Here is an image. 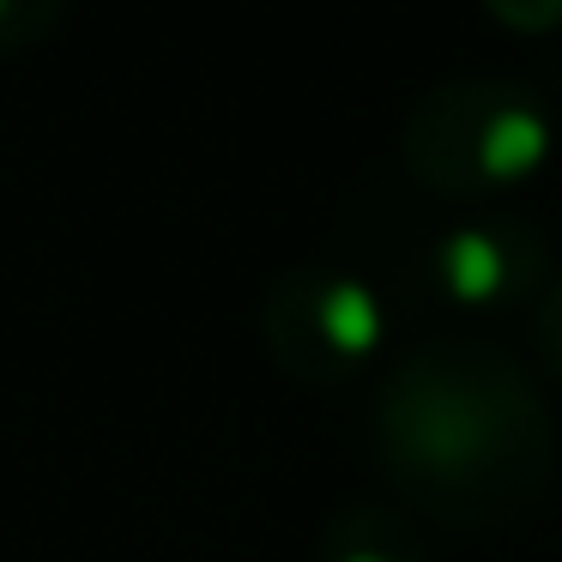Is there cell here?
<instances>
[{"label":"cell","instance_id":"6da1fadb","mask_svg":"<svg viewBox=\"0 0 562 562\" xmlns=\"http://www.w3.org/2000/svg\"><path fill=\"white\" fill-rule=\"evenodd\" d=\"M375 429L393 484L453 526H502L526 514L557 465L538 381L477 339L405 357L381 387Z\"/></svg>","mask_w":562,"mask_h":562},{"label":"cell","instance_id":"7a4b0ae2","mask_svg":"<svg viewBox=\"0 0 562 562\" xmlns=\"http://www.w3.org/2000/svg\"><path fill=\"white\" fill-rule=\"evenodd\" d=\"M550 122L514 79H453L429 91L412 115L405 158L436 194H496L544 164Z\"/></svg>","mask_w":562,"mask_h":562},{"label":"cell","instance_id":"3957f363","mask_svg":"<svg viewBox=\"0 0 562 562\" xmlns=\"http://www.w3.org/2000/svg\"><path fill=\"white\" fill-rule=\"evenodd\" d=\"M544 236L514 212H472L460 224H441L424 248V279L448 303L465 308H514L544 284Z\"/></svg>","mask_w":562,"mask_h":562},{"label":"cell","instance_id":"277c9868","mask_svg":"<svg viewBox=\"0 0 562 562\" xmlns=\"http://www.w3.org/2000/svg\"><path fill=\"white\" fill-rule=\"evenodd\" d=\"M296 321H303L296 357H308L315 369H351L381 339L375 296L351 279H303L296 284Z\"/></svg>","mask_w":562,"mask_h":562},{"label":"cell","instance_id":"5b68a950","mask_svg":"<svg viewBox=\"0 0 562 562\" xmlns=\"http://www.w3.org/2000/svg\"><path fill=\"white\" fill-rule=\"evenodd\" d=\"M327 562H417V544L393 514L357 508V514H345V520L333 526Z\"/></svg>","mask_w":562,"mask_h":562},{"label":"cell","instance_id":"8992f818","mask_svg":"<svg viewBox=\"0 0 562 562\" xmlns=\"http://www.w3.org/2000/svg\"><path fill=\"white\" fill-rule=\"evenodd\" d=\"M490 13L514 31H550L562 25V0H490Z\"/></svg>","mask_w":562,"mask_h":562},{"label":"cell","instance_id":"52a82bcc","mask_svg":"<svg viewBox=\"0 0 562 562\" xmlns=\"http://www.w3.org/2000/svg\"><path fill=\"white\" fill-rule=\"evenodd\" d=\"M538 351L562 369V272L544 284V296H538Z\"/></svg>","mask_w":562,"mask_h":562}]
</instances>
